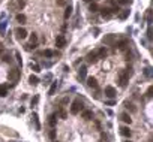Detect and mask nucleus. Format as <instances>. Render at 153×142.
<instances>
[{"mask_svg":"<svg viewBox=\"0 0 153 142\" xmlns=\"http://www.w3.org/2000/svg\"><path fill=\"white\" fill-rule=\"evenodd\" d=\"M128 82H129V73L126 70H120L119 72V85L125 88L128 85Z\"/></svg>","mask_w":153,"mask_h":142,"instance_id":"obj_1","label":"nucleus"},{"mask_svg":"<svg viewBox=\"0 0 153 142\" xmlns=\"http://www.w3.org/2000/svg\"><path fill=\"white\" fill-rule=\"evenodd\" d=\"M81 108H83V103H81V100H80V99H75V100L72 102V105H71V114L77 115V114L81 111Z\"/></svg>","mask_w":153,"mask_h":142,"instance_id":"obj_2","label":"nucleus"},{"mask_svg":"<svg viewBox=\"0 0 153 142\" xmlns=\"http://www.w3.org/2000/svg\"><path fill=\"white\" fill-rule=\"evenodd\" d=\"M113 13H114V12H113V9H110V7H102V9H101V16L105 18V19L111 18Z\"/></svg>","mask_w":153,"mask_h":142,"instance_id":"obj_3","label":"nucleus"},{"mask_svg":"<svg viewBox=\"0 0 153 142\" xmlns=\"http://www.w3.org/2000/svg\"><path fill=\"white\" fill-rule=\"evenodd\" d=\"M15 34H17V39H26L27 37V30L23 28V27H18L15 30Z\"/></svg>","mask_w":153,"mask_h":142,"instance_id":"obj_4","label":"nucleus"},{"mask_svg":"<svg viewBox=\"0 0 153 142\" xmlns=\"http://www.w3.org/2000/svg\"><path fill=\"white\" fill-rule=\"evenodd\" d=\"M86 58H87L89 63H96V61L99 60V58H98V51H90Z\"/></svg>","mask_w":153,"mask_h":142,"instance_id":"obj_5","label":"nucleus"},{"mask_svg":"<svg viewBox=\"0 0 153 142\" xmlns=\"http://www.w3.org/2000/svg\"><path fill=\"white\" fill-rule=\"evenodd\" d=\"M102 42H104V45H114L116 36H114V34H107V36L102 39Z\"/></svg>","mask_w":153,"mask_h":142,"instance_id":"obj_6","label":"nucleus"},{"mask_svg":"<svg viewBox=\"0 0 153 142\" xmlns=\"http://www.w3.org/2000/svg\"><path fill=\"white\" fill-rule=\"evenodd\" d=\"M56 46L57 48H65L66 46V39L63 36H57L56 37Z\"/></svg>","mask_w":153,"mask_h":142,"instance_id":"obj_7","label":"nucleus"},{"mask_svg":"<svg viewBox=\"0 0 153 142\" xmlns=\"http://www.w3.org/2000/svg\"><path fill=\"white\" fill-rule=\"evenodd\" d=\"M105 96L107 97H110V99H113L114 96H116V90H114V87H105Z\"/></svg>","mask_w":153,"mask_h":142,"instance_id":"obj_8","label":"nucleus"},{"mask_svg":"<svg viewBox=\"0 0 153 142\" xmlns=\"http://www.w3.org/2000/svg\"><path fill=\"white\" fill-rule=\"evenodd\" d=\"M18 76H20V70H18V69H12V70L9 72V79L17 81V79H18Z\"/></svg>","mask_w":153,"mask_h":142,"instance_id":"obj_9","label":"nucleus"},{"mask_svg":"<svg viewBox=\"0 0 153 142\" xmlns=\"http://www.w3.org/2000/svg\"><path fill=\"white\" fill-rule=\"evenodd\" d=\"M87 85H89L90 88H98V81H96L93 76H90V78H87Z\"/></svg>","mask_w":153,"mask_h":142,"instance_id":"obj_10","label":"nucleus"},{"mask_svg":"<svg viewBox=\"0 0 153 142\" xmlns=\"http://www.w3.org/2000/svg\"><path fill=\"white\" fill-rule=\"evenodd\" d=\"M56 123H57V115H56V114H51V115L48 117V124H50L51 127H54Z\"/></svg>","mask_w":153,"mask_h":142,"instance_id":"obj_11","label":"nucleus"},{"mask_svg":"<svg viewBox=\"0 0 153 142\" xmlns=\"http://www.w3.org/2000/svg\"><path fill=\"white\" fill-rule=\"evenodd\" d=\"M117 48L120 49V51H125L126 48H128V40H120V42H117Z\"/></svg>","mask_w":153,"mask_h":142,"instance_id":"obj_12","label":"nucleus"},{"mask_svg":"<svg viewBox=\"0 0 153 142\" xmlns=\"http://www.w3.org/2000/svg\"><path fill=\"white\" fill-rule=\"evenodd\" d=\"M120 133H122L125 138H129V136H131V130H129V127H126V126L120 127Z\"/></svg>","mask_w":153,"mask_h":142,"instance_id":"obj_13","label":"nucleus"},{"mask_svg":"<svg viewBox=\"0 0 153 142\" xmlns=\"http://www.w3.org/2000/svg\"><path fill=\"white\" fill-rule=\"evenodd\" d=\"M107 55H108V52H107L105 48H99L98 49V58H105Z\"/></svg>","mask_w":153,"mask_h":142,"instance_id":"obj_14","label":"nucleus"},{"mask_svg":"<svg viewBox=\"0 0 153 142\" xmlns=\"http://www.w3.org/2000/svg\"><path fill=\"white\" fill-rule=\"evenodd\" d=\"M32 118H33V123H35V129H36V130H41V124H39V120H38V114H33Z\"/></svg>","mask_w":153,"mask_h":142,"instance_id":"obj_15","label":"nucleus"},{"mask_svg":"<svg viewBox=\"0 0 153 142\" xmlns=\"http://www.w3.org/2000/svg\"><path fill=\"white\" fill-rule=\"evenodd\" d=\"M86 73H87V67H86V66H81V67L78 69V75H80V78H86Z\"/></svg>","mask_w":153,"mask_h":142,"instance_id":"obj_16","label":"nucleus"},{"mask_svg":"<svg viewBox=\"0 0 153 142\" xmlns=\"http://www.w3.org/2000/svg\"><path fill=\"white\" fill-rule=\"evenodd\" d=\"M29 82H30L32 85H36V84L39 82V78H38L36 75H30V78H29Z\"/></svg>","mask_w":153,"mask_h":142,"instance_id":"obj_17","label":"nucleus"},{"mask_svg":"<svg viewBox=\"0 0 153 142\" xmlns=\"http://www.w3.org/2000/svg\"><path fill=\"white\" fill-rule=\"evenodd\" d=\"M56 90H57V81H54V82L51 84V87H50V91H48V94H50V96H53V94L56 93Z\"/></svg>","mask_w":153,"mask_h":142,"instance_id":"obj_18","label":"nucleus"},{"mask_svg":"<svg viewBox=\"0 0 153 142\" xmlns=\"http://www.w3.org/2000/svg\"><path fill=\"white\" fill-rule=\"evenodd\" d=\"M92 117H93V112L92 111H84L83 115H81V118H84V120H90Z\"/></svg>","mask_w":153,"mask_h":142,"instance_id":"obj_19","label":"nucleus"},{"mask_svg":"<svg viewBox=\"0 0 153 142\" xmlns=\"http://www.w3.org/2000/svg\"><path fill=\"white\" fill-rule=\"evenodd\" d=\"M128 15H129V9H123V10L120 12L119 18H120V19H126V18H128Z\"/></svg>","mask_w":153,"mask_h":142,"instance_id":"obj_20","label":"nucleus"},{"mask_svg":"<svg viewBox=\"0 0 153 142\" xmlns=\"http://www.w3.org/2000/svg\"><path fill=\"white\" fill-rule=\"evenodd\" d=\"M120 118H122V120H123L125 123H128V124H129V123L132 121V120H131V117H129V114H126V112H123V114L120 115Z\"/></svg>","mask_w":153,"mask_h":142,"instance_id":"obj_21","label":"nucleus"},{"mask_svg":"<svg viewBox=\"0 0 153 142\" xmlns=\"http://www.w3.org/2000/svg\"><path fill=\"white\" fill-rule=\"evenodd\" d=\"M146 19H147V22H153V10H147Z\"/></svg>","mask_w":153,"mask_h":142,"instance_id":"obj_22","label":"nucleus"},{"mask_svg":"<svg viewBox=\"0 0 153 142\" xmlns=\"http://www.w3.org/2000/svg\"><path fill=\"white\" fill-rule=\"evenodd\" d=\"M71 15H72V7H71V6H68V7L65 9V18L68 19V18H69Z\"/></svg>","mask_w":153,"mask_h":142,"instance_id":"obj_23","label":"nucleus"},{"mask_svg":"<svg viewBox=\"0 0 153 142\" xmlns=\"http://www.w3.org/2000/svg\"><path fill=\"white\" fill-rule=\"evenodd\" d=\"M17 21H18V22H21V24H24V22H26V15L18 13V15H17Z\"/></svg>","mask_w":153,"mask_h":142,"instance_id":"obj_24","label":"nucleus"},{"mask_svg":"<svg viewBox=\"0 0 153 142\" xmlns=\"http://www.w3.org/2000/svg\"><path fill=\"white\" fill-rule=\"evenodd\" d=\"M36 42H38V36L33 33V34L30 36V45H35V46H36Z\"/></svg>","mask_w":153,"mask_h":142,"instance_id":"obj_25","label":"nucleus"},{"mask_svg":"<svg viewBox=\"0 0 153 142\" xmlns=\"http://www.w3.org/2000/svg\"><path fill=\"white\" fill-rule=\"evenodd\" d=\"M42 54H44L45 57H53V55H54L56 52H54V51H51V49H45V51H44Z\"/></svg>","mask_w":153,"mask_h":142,"instance_id":"obj_26","label":"nucleus"},{"mask_svg":"<svg viewBox=\"0 0 153 142\" xmlns=\"http://www.w3.org/2000/svg\"><path fill=\"white\" fill-rule=\"evenodd\" d=\"M144 75L146 76H153V69H150V67H147V69H144Z\"/></svg>","mask_w":153,"mask_h":142,"instance_id":"obj_27","label":"nucleus"},{"mask_svg":"<svg viewBox=\"0 0 153 142\" xmlns=\"http://www.w3.org/2000/svg\"><path fill=\"white\" fill-rule=\"evenodd\" d=\"M89 10H90V12H96V10H98V4H96V3H90Z\"/></svg>","mask_w":153,"mask_h":142,"instance_id":"obj_28","label":"nucleus"},{"mask_svg":"<svg viewBox=\"0 0 153 142\" xmlns=\"http://www.w3.org/2000/svg\"><path fill=\"white\" fill-rule=\"evenodd\" d=\"M8 94V90H6V87H0V96L2 97H5Z\"/></svg>","mask_w":153,"mask_h":142,"instance_id":"obj_29","label":"nucleus"},{"mask_svg":"<svg viewBox=\"0 0 153 142\" xmlns=\"http://www.w3.org/2000/svg\"><path fill=\"white\" fill-rule=\"evenodd\" d=\"M126 108H128V109H131L132 112H135V111H137V109H135V106H134L132 103H128V102H126Z\"/></svg>","mask_w":153,"mask_h":142,"instance_id":"obj_30","label":"nucleus"},{"mask_svg":"<svg viewBox=\"0 0 153 142\" xmlns=\"http://www.w3.org/2000/svg\"><path fill=\"white\" fill-rule=\"evenodd\" d=\"M147 36H149V39H150V40H153V28H152V27L147 30Z\"/></svg>","mask_w":153,"mask_h":142,"instance_id":"obj_31","label":"nucleus"},{"mask_svg":"<svg viewBox=\"0 0 153 142\" xmlns=\"http://www.w3.org/2000/svg\"><path fill=\"white\" fill-rule=\"evenodd\" d=\"M5 30H6V21H3V22L0 24V31L5 33Z\"/></svg>","mask_w":153,"mask_h":142,"instance_id":"obj_32","label":"nucleus"},{"mask_svg":"<svg viewBox=\"0 0 153 142\" xmlns=\"http://www.w3.org/2000/svg\"><path fill=\"white\" fill-rule=\"evenodd\" d=\"M30 67H32V69H33V70H35V72H39V70H41V67H39V66H38V64H33V63H32V64H30Z\"/></svg>","mask_w":153,"mask_h":142,"instance_id":"obj_33","label":"nucleus"},{"mask_svg":"<svg viewBox=\"0 0 153 142\" xmlns=\"http://www.w3.org/2000/svg\"><path fill=\"white\" fill-rule=\"evenodd\" d=\"M24 4H26V1H24V0H18V3H17V6H18L20 9H23V7H24Z\"/></svg>","mask_w":153,"mask_h":142,"instance_id":"obj_34","label":"nucleus"},{"mask_svg":"<svg viewBox=\"0 0 153 142\" xmlns=\"http://www.w3.org/2000/svg\"><path fill=\"white\" fill-rule=\"evenodd\" d=\"M147 96L153 97V85H152V87H149V90H147Z\"/></svg>","mask_w":153,"mask_h":142,"instance_id":"obj_35","label":"nucleus"},{"mask_svg":"<svg viewBox=\"0 0 153 142\" xmlns=\"http://www.w3.org/2000/svg\"><path fill=\"white\" fill-rule=\"evenodd\" d=\"M15 57H17V61L21 64V54H20V52H15Z\"/></svg>","mask_w":153,"mask_h":142,"instance_id":"obj_36","label":"nucleus"},{"mask_svg":"<svg viewBox=\"0 0 153 142\" xmlns=\"http://www.w3.org/2000/svg\"><path fill=\"white\" fill-rule=\"evenodd\" d=\"M38 100H39V97H38V96H35V97L32 99V106H33V105H36V103H38Z\"/></svg>","mask_w":153,"mask_h":142,"instance_id":"obj_37","label":"nucleus"},{"mask_svg":"<svg viewBox=\"0 0 153 142\" xmlns=\"http://www.w3.org/2000/svg\"><path fill=\"white\" fill-rule=\"evenodd\" d=\"M117 3H119V4H128L129 0H117Z\"/></svg>","mask_w":153,"mask_h":142,"instance_id":"obj_38","label":"nucleus"},{"mask_svg":"<svg viewBox=\"0 0 153 142\" xmlns=\"http://www.w3.org/2000/svg\"><path fill=\"white\" fill-rule=\"evenodd\" d=\"M3 61H5V63H9V61H11V57H9V55H5V57H3Z\"/></svg>","mask_w":153,"mask_h":142,"instance_id":"obj_39","label":"nucleus"},{"mask_svg":"<svg viewBox=\"0 0 153 142\" xmlns=\"http://www.w3.org/2000/svg\"><path fill=\"white\" fill-rule=\"evenodd\" d=\"M60 117H62V118H66V117H68V114H66L65 111H60Z\"/></svg>","mask_w":153,"mask_h":142,"instance_id":"obj_40","label":"nucleus"},{"mask_svg":"<svg viewBox=\"0 0 153 142\" xmlns=\"http://www.w3.org/2000/svg\"><path fill=\"white\" fill-rule=\"evenodd\" d=\"M50 138H51V139H54V138H56V132H54V130H51V132H50Z\"/></svg>","mask_w":153,"mask_h":142,"instance_id":"obj_41","label":"nucleus"},{"mask_svg":"<svg viewBox=\"0 0 153 142\" xmlns=\"http://www.w3.org/2000/svg\"><path fill=\"white\" fill-rule=\"evenodd\" d=\"M57 4L63 6V4H66V0H57Z\"/></svg>","mask_w":153,"mask_h":142,"instance_id":"obj_42","label":"nucleus"},{"mask_svg":"<svg viewBox=\"0 0 153 142\" xmlns=\"http://www.w3.org/2000/svg\"><path fill=\"white\" fill-rule=\"evenodd\" d=\"M114 103H116V102H114V100H108V102H107V105H108V106H113V105H114Z\"/></svg>","mask_w":153,"mask_h":142,"instance_id":"obj_43","label":"nucleus"},{"mask_svg":"<svg viewBox=\"0 0 153 142\" xmlns=\"http://www.w3.org/2000/svg\"><path fill=\"white\" fill-rule=\"evenodd\" d=\"M84 1H87V3H89V1H92V0H84Z\"/></svg>","mask_w":153,"mask_h":142,"instance_id":"obj_44","label":"nucleus"},{"mask_svg":"<svg viewBox=\"0 0 153 142\" xmlns=\"http://www.w3.org/2000/svg\"><path fill=\"white\" fill-rule=\"evenodd\" d=\"M0 52H2V45H0Z\"/></svg>","mask_w":153,"mask_h":142,"instance_id":"obj_45","label":"nucleus"},{"mask_svg":"<svg viewBox=\"0 0 153 142\" xmlns=\"http://www.w3.org/2000/svg\"><path fill=\"white\" fill-rule=\"evenodd\" d=\"M125 142H129V141H125Z\"/></svg>","mask_w":153,"mask_h":142,"instance_id":"obj_46","label":"nucleus"},{"mask_svg":"<svg viewBox=\"0 0 153 142\" xmlns=\"http://www.w3.org/2000/svg\"><path fill=\"white\" fill-rule=\"evenodd\" d=\"M152 142H153V138H152Z\"/></svg>","mask_w":153,"mask_h":142,"instance_id":"obj_47","label":"nucleus"}]
</instances>
